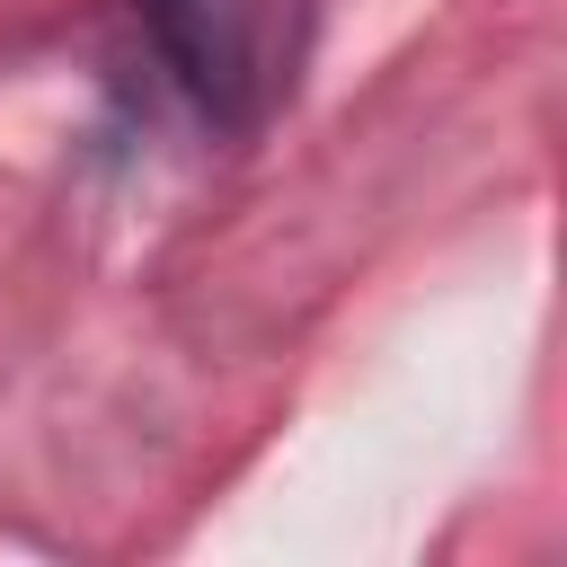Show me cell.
I'll use <instances>...</instances> for the list:
<instances>
[{
  "label": "cell",
  "mask_w": 567,
  "mask_h": 567,
  "mask_svg": "<svg viewBox=\"0 0 567 567\" xmlns=\"http://www.w3.org/2000/svg\"><path fill=\"white\" fill-rule=\"evenodd\" d=\"M168 80L213 124H257L301 62V0H133Z\"/></svg>",
  "instance_id": "cell-1"
}]
</instances>
